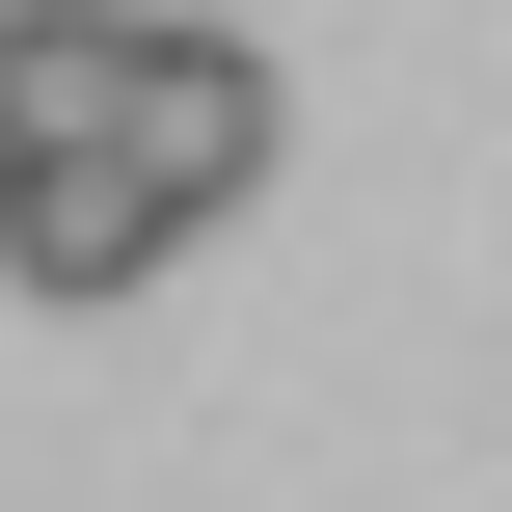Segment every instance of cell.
<instances>
[{"instance_id": "1", "label": "cell", "mask_w": 512, "mask_h": 512, "mask_svg": "<svg viewBox=\"0 0 512 512\" xmlns=\"http://www.w3.org/2000/svg\"><path fill=\"white\" fill-rule=\"evenodd\" d=\"M270 135H297V108H270V54H243V27H162V0H135V81H108V162H135V189H162L189 243H216V216L270 189Z\"/></svg>"}, {"instance_id": "2", "label": "cell", "mask_w": 512, "mask_h": 512, "mask_svg": "<svg viewBox=\"0 0 512 512\" xmlns=\"http://www.w3.org/2000/svg\"><path fill=\"white\" fill-rule=\"evenodd\" d=\"M162 243H189V216H162L108 135H81V162H0V270H27V297H135Z\"/></svg>"}, {"instance_id": "3", "label": "cell", "mask_w": 512, "mask_h": 512, "mask_svg": "<svg viewBox=\"0 0 512 512\" xmlns=\"http://www.w3.org/2000/svg\"><path fill=\"white\" fill-rule=\"evenodd\" d=\"M135 81V0H0V162H81Z\"/></svg>"}]
</instances>
